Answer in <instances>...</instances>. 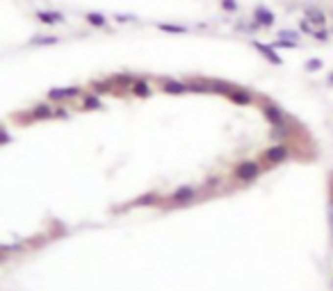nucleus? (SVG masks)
Wrapping results in <instances>:
<instances>
[{"label":"nucleus","mask_w":333,"mask_h":291,"mask_svg":"<svg viewBox=\"0 0 333 291\" xmlns=\"http://www.w3.org/2000/svg\"><path fill=\"white\" fill-rule=\"evenodd\" d=\"M265 171L262 164H260V159H244L240 164H235L233 168V180L235 182H240V185H249V182H256L260 178V173Z\"/></svg>","instance_id":"1"},{"label":"nucleus","mask_w":333,"mask_h":291,"mask_svg":"<svg viewBox=\"0 0 333 291\" xmlns=\"http://www.w3.org/2000/svg\"><path fill=\"white\" fill-rule=\"evenodd\" d=\"M290 155H292V148H290L285 141H279V144H274V146H269V148L262 150V155H260V164L262 166H279V164H283V162H287Z\"/></svg>","instance_id":"2"},{"label":"nucleus","mask_w":333,"mask_h":291,"mask_svg":"<svg viewBox=\"0 0 333 291\" xmlns=\"http://www.w3.org/2000/svg\"><path fill=\"white\" fill-rule=\"evenodd\" d=\"M201 189L203 187H194V185L180 187L166 198V207H190L192 203H196L201 198Z\"/></svg>","instance_id":"3"},{"label":"nucleus","mask_w":333,"mask_h":291,"mask_svg":"<svg viewBox=\"0 0 333 291\" xmlns=\"http://www.w3.org/2000/svg\"><path fill=\"white\" fill-rule=\"evenodd\" d=\"M260 112H262L265 121H267V123H269L272 127L285 125L287 121H292L290 116H287L285 109H283V107H279L276 103H272V100H262V105H260Z\"/></svg>","instance_id":"4"},{"label":"nucleus","mask_w":333,"mask_h":291,"mask_svg":"<svg viewBox=\"0 0 333 291\" xmlns=\"http://www.w3.org/2000/svg\"><path fill=\"white\" fill-rule=\"evenodd\" d=\"M27 116H19L21 123H32V121H44V119H55V105L48 103H39L34 105L30 112H25Z\"/></svg>","instance_id":"5"},{"label":"nucleus","mask_w":333,"mask_h":291,"mask_svg":"<svg viewBox=\"0 0 333 291\" xmlns=\"http://www.w3.org/2000/svg\"><path fill=\"white\" fill-rule=\"evenodd\" d=\"M80 96H82L80 86H60V89L48 91V100H53V103H67V100L80 98Z\"/></svg>","instance_id":"6"},{"label":"nucleus","mask_w":333,"mask_h":291,"mask_svg":"<svg viewBox=\"0 0 333 291\" xmlns=\"http://www.w3.org/2000/svg\"><path fill=\"white\" fill-rule=\"evenodd\" d=\"M251 46L258 50L262 57H265L269 64H274V66H281L283 64V57H281L279 53H276V48L272 46V43H265V41H258V39H253L251 41Z\"/></svg>","instance_id":"7"},{"label":"nucleus","mask_w":333,"mask_h":291,"mask_svg":"<svg viewBox=\"0 0 333 291\" xmlns=\"http://www.w3.org/2000/svg\"><path fill=\"white\" fill-rule=\"evenodd\" d=\"M304 19H306L313 27H327V23H329L327 12H324L322 7H317V5L306 7V9H304Z\"/></svg>","instance_id":"8"},{"label":"nucleus","mask_w":333,"mask_h":291,"mask_svg":"<svg viewBox=\"0 0 333 291\" xmlns=\"http://www.w3.org/2000/svg\"><path fill=\"white\" fill-rule=\"evenodd\" d=\"M251 19L256 21L260 27H274V23H276V16H274V12L269 9V7H265V5H256V7H253Z\"/></svg>","instance_id":"9"},{"label":"nucleus","mask_w":333,"mask_h":291,"mask_svg":"<svg viewBox=\"0 0 333 291\" xmlns=\"http://www.w3.org/2000/svg\"><path fill=\"white\" fill-rule=\"evenodd\" d=\"M228 100L235 103V105H240V107H247V105H253V103H256V93H251L249 89H244V86H235L233 91L228 93Z\"/></svg>","instance_id":"10"},{"label":"nucleus","mask_w":333,"mask_h":291,"mask_svg":"<svg viewBox=\"0 0 333 291\" xmlns=\"http://www.w3.org/2000/svg\"><path fill=\"white\" fill-rule=\"evenodd\" d=\"M34 19L39 21V23H44V25H60V23H64V14L62 12H53V9H37L34 12Z\"/></svg>","instance_id":"11"},{"label":"nucleus","mask_w":333,"mask_h":291,"mask_svg":"<svg viewBox=\"0 0 333 291\" xmlns=\"http://www.w3.org/2000/svg\"><path fill=\"white\" fill-rule=\"evenodd\" d=\"M203 80H206V84H208V89H210V93L226 96V98H228V93L238 86V84H233V82H226V80H214V78H203Z\"/></svg>","instance_id":"12"},{"label":"nucleus","mask_w":333,"mask_h":291,"mask_svg":"<svg viewBox=\"0 0 333 291\" xmlns=\"http://www.w3.org/2000/svg\"><path fill=\"white\" fill-rule=\"evenodd\" d=\"M160 91L173 93V96H180V93H187L190 89H187V82H180V80L166 78V80H162V82H160Z\"/></svg>","instance_id":"13"},{"label":"nucleus","mask_w":333,"mask_h":291,"mask_svg":"<svg viewBox=\"0 0 333 291\" xmlns=\"http://www.w3.org/2000/svg\"><path fill=\"white\" fill-rule=\"evenodd\" d=\"M142 205H146V207H158V205H162V200H160V196L158 193H146V196H140L137 200H133L130 205L126 207V209H130V207H142Z\"/></svg>","instance_id":"14"},{"label":"nucleus","mask_w":333,"mask_h":291,"mask_svg":"<svg viewBox=\"0 0 333 291\" xmlns=\"http://www.w3.org/2000/svg\"><path fill=\"white\" fill-rule=\"evenodd\" d=\"M89 91L96 93V96H105V93H117V89L112 86V82L110 80H96V82H92L89 84Z\"/></svg>","instance_id":"15"},{"label":"nucleus","mask_w":333,"mask_h":291,"mask_svg":"<svg viewBox=\"0 0 333 291\" xmlns=\"http://www.w3.org/2000/svg\"><path fill=\"white\" fill-rule=\"evenodd\" d=\"M130 93L137 96V98H148V96H151V86H148V82L144 78H137L135 84L130 86Z\"/></svg>","instance_id":"16"},{"label":"nucleus","mask_w":333,"mask_h":291,"mask_svg":"<svg viewBox=\"0 0 333 291\" xmlns=\"http://www.w3.org/2000/svg\"><path fill=\"white\" fill-rule=\"evenodd\" d=\"M82 98V103H80V107L82 109H100L103 107V103H100V96H96V93H82L80 96Z\"/></svg>","instance_id":"17"},{"label":"nucleus","mask_w":333,"mask_h":291,"mask_svg":"<svg viewBox=\"0 0 333 291\" xmlns=\"http://www.w3.org/2000/svg\"><path fill=\"white\" fill-rule=\"evenodd\" d=\"M85 21L92 27H107V19L100 12H87L85 14Z\"/></svg>","instance_id":"18"},{"label":"nucleus","mask_w":333,"mask_h":291,"mask_svg":"<svg viewBox=\"0 0 333 291\" xmlns=\"http://www.w3.org/2000/svg\"><path fill=\"white\" fill-rule=\"evenodd\" d=\"M158 30H160V32H169V34H185L187 32L185 25H176V23H158Z\"/></svg>","instance_id":"19"},{"label":"nucleus","mask_w":333,"mask_h":291,"mask_svg":"<svg viewBox=\"0 0 333 291\" xmlns=\"http://www.w3.org/2000/svg\"><path fill=\"white\" fill-rule=\"evenodd\" d=\"M276 39L297 41V43H299V41H301V32H297V30H279V34H276Z\"/></svg>","instance_id":"20"},{"label":"nucleus","mask_w":333,"mask_h":291,"mask_svg":"<svg viewBox=\"0 0 333 291\" xmlns=\"http://www.w3.org/2000/svg\"><path fill=\"white\" fill-rule=\"evenodd\" d=\"M322 66H324V60H320V57H310V60L304 64V71L306 73H317Z\"/></svg>","instance_id":"21"},{"label":"nucleus","mask_w":333,"mask_h":291,"mask_svg":"<svg viewBox=\"0 0 333 291\" xmlns=\"http://www.w3.org/2000/svg\"><path fill=\"white\" fill-rule=\"evenodd\" d=\"M57 37H44V34H37V37H32V43L34 46H53V43H57Z\"/></svg>","instance_id":"22"},{"label":"nucleus","mask_w":333,"mask_h":291,"mask_svg":"<svg viewBox=\"0 0 333 291\" xmlns=\"http://www.w3.org/2000/svg\"><path fill=\"white\" fill-rule=\"evenodd\" d=\"M313 39L320 41V43H327V41L331 39V30H327V27H315Z\"/></svg>","instance_id":"23"},{"label":"nucleus","mask_w":333,"mask_h":291,"mask_svg":"<svg viewBox=\"0 0 333 291\" xmlns=\"http://www.w3.org/2000/svg\"><path fill=\"white\" fill-rule=\"evenodd\" d=\"M272 46L279 50V48H287V50H297L299 48V43L297 41H285V39H276V41H272Z\"/></svg>","instance_id":"24"},{"label":"nucleus","mask_w":333,"mask_h":291,"mask_svg":"<svg viewBox=\"0 0 333 291\" xmlns=\"http://www.w3.org/2000/svg\"><path fill=\"white\" fill-rule=\"evenodd\" d=\"M219 5H221V9H224V12H228V14H235L238 9H240L238 0H219Z\"/></svg>","instance_id":"25"},{"label":"nucleus","mask_w":333,"mask_h":291,"mask_svg":"<svg viewBox=\"0 0 333 291\" xmlns=\"http://www.w3.org/2000/svg\"><path fill=\"white\" fill-rule=\"evenodd\" d=\"M299 32H301V34H308V37H313L315 27L310 25V23H308L306 19H301V21H299Z\"/></svg>","instance_id":"26"},{"label":"nucleus","mask_w":333,"mask_h":291,"mask_svg":"<svg viewBox=\"0 0 333 291\" xmlns=\"http://www.w3.org/2000/svg\"><path fill=\"white\" fill-rule=\"evenodd\" d=\"M9 141H12V137H9V132H7L5 127L0 125V146H2V144H9Z\"/></svg>","instance_id":"27"},{"label":"nucleus","mask_w":333,"mask_h":291,"mask_svg":"<svg viewBox=\"0 0 333 291\" xmlns=\"http://www.w3.org/2000/svg\"><path fill=\"white\" fill-rule=\"evenodd\" d=\"M69 112H67V107H55V119H67Z\"/></svg>","instance_id":"28"},{"label":"nucleus","mask_w":333,"mask_h":291,"mask_svg":"<svg viewBox=\"0 0 333 291\" xmlns=\"http://www.w3.org/2000/svg\"><path fill=\"white\" fill-rule=\"evenodd\" d=\"M114 21H119V23H128V21H137V16H123V14H114Z\"/></svg>","instance_id":"29"},{"label":"nucleus","mask_w":333,"mask_h":291,"mask_svg":"<svg viewBox=\"0 0 333 291\" xmlns=\"http://www.w3.org/2000/svg\"><path fill=\"white\" fill-rule=\"evenodd\" d=\"M329 232H331V244H333V205H329Z\"/></svg>","instance_id":"30"},{"label":"nucleus","mask_w":333,"mask_h":291,"mask_svg":"<svg viewBox=\"0 0 333 291\" xmlns=\"http://www.w3.org/2000/svg\"><path fill=\"white\" fill-rule=\"evenodd\" d=\"M327 84H329V86H333V71L329 73V78H327Z\"/></svg>","instance_id":"31"},{"label":"nucleus","mask_w":333,"mask_h":291,"mask_svg":"<svg viewBox=\"0 0 333 291\" xmlns=\"http://www.w3.org/2000/svg\"><path fill=\"white\" fill-rule=\"evenodd\" d=\"M331 34H333V30H331Z\"/></svg>","instance_id":"32"}]
</instances>
